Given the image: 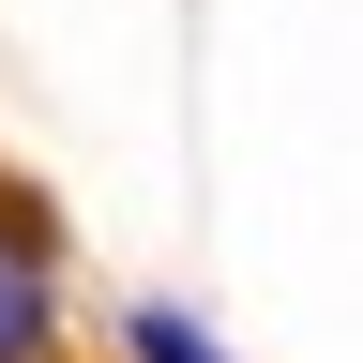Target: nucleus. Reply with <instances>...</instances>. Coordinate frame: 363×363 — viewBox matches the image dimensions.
Masks as SVG:
<instances>
[{
  "instance_id": "2",
  "label": "nucleus",
  "mask_w": 363,
  "mask_h": 363,
  "mask_svg": "<svg viewBox=\"0 0 363 363\" xmlns=\"http://www.w3.org/2000/svg\"><path fill=\"white\" fill-rule=\"evenodd\" d=\"M136 363H227V348L197 333V318H167V303H152V318H136Z\"/></svg>"
},
{
  "instance_id": "1",
  "label": "nucleus",
  "mask_w": 363,
  "mask_h": 363,
  "mask_svg": "<svg viewBox=\"0 0 363 363\" xmlns=\"http://www.w3.org/2000/svg\"><path fill=\"white\" fill-rule=\"evenodd\" d=\"M30 348H45V257L0 227V363H30Z\"/></svg>"
}]
</instances>
